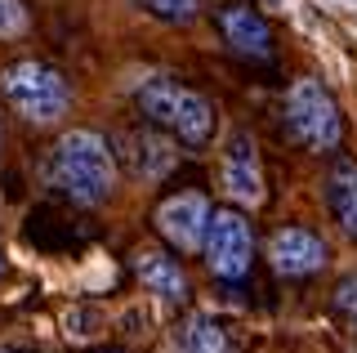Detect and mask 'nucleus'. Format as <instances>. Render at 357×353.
<instances>
[{"mask_svg": "<svg viewBox=\"0 0 357 353\" xmlns=\"http://www.w3.org/2000/svg\"><path fill=\"white\" fill-rule=\"evenodd\" d=\"M250 260H255V237H250V224L237 215V211H215L206 224V264L210 273L223 282H241L250 273Z\"/></svg>", "mask_w": 357, "mask_h": 353, "instance_id": "obj_5", "label": "nucleus"}, {"mask_svg": "<svg viewBox=\"0 0 357 353\" xmlns=\"http://www.w3.org/2000/svg\"><path fill=\"white\" fill-rule=\"evenodd\" d=\"M121 143L130 148V165H134L139 179H161V174L174 165V148L161 135H152V130H130Z\"/></svg>", "mask_w": 357, "mask_h": 353, "instance_id": "obj_12", "label": "nucleus"}, {"mask_svg": "<svg viewBox=\"0 0 357 353\" xmlns=\"http://www.w3.org/2000/svg\"><path fill=\"white\" fill-rule=\"evenodd\" d=\"M178 345H183V353H228V331H223L215 317L197 313V317H188Z\"/></svg>", "mask_w": 357, "mask_h": 353, "instance_id": "obj_13", "label": "nucleus"}, {"mask_svg": "<svg viewBox=\"0 0 357 353\" xmlns=\"http://www.w3.org/2000/svg\"><path fill=\"white\" fill-rule=\"evenodd\" d=\"M206 224H210V206H206L201 193H178V197L156 206V228H161V237L178 250L206 246Z\"/></svg>", "mask_w": 357, "mask_h": 353, "instance_id": "obj_7", "label": "nucleus"}, {"mask_svg": "<svg viewBox=\"0 0 357 353\" xmlns=\"http://www.w3.org/2000/svg\"><path fill=\"white\" fill-rule=\"evenodd\" d=\"M335 304H340L349 317H357V273H353V278H344L340 286H335Z\"/></svg>", "mask_w": 357, "mask_h": 353, "instance_id": "obj_16", "label": "nucleus"}, {"mask_svg": "<svg viewBox=\"0 0 357 353\" xmlns=\"http://www.w3.org/2000/svg\"><path fill=\"white\" fill-rule=\"evenodd\" d=\"M268 260L282 278H308V273L326 269V241L308 228H277L268 241Z\"/></svg>", "mask_w": 357, "mask_h": 353, "instance_id": "obj_8", "label": "nucleus"}, {"mask_svg": "<svg viewBox=\"0 0 357 353\" xmlns=\"http://www.w3.org/2000/svg\"><path fill=\"white\" fill-rule=\"evenodd\" d=\"M134 273H139V282L148 286L152 295H161V300H170V304H183L188 300L183 269H178V260L161 255V250H152V246L134 250Z\"/></svg>", "mask_w": 357, "mask_h": 353, "instance_id": "obj_10", "label": "nucleus"}, {"mask_svg": "<svg viewBox=\"0 0 357 353\" xmlns=\"http://www.w3.org/2000/svg\"><path fill=\"white\" fill-rule=\"evenodd\" d=\"M143 9L152 18H161V23H174V27L197 23V0H143Z\"/></svg>", "mask_w": 357, "mask_h": 353, "instance_id": "obj_14", "label": "nucleus"}, {"mask_svg": "<svg viewBox=\"0 0 357 353\" xmlns=\"http://www.w3.org/2000/svg\"><path fill=\"white\" fill-rule=\"evenodd\" d=\"M219 31L241 59H268L273 54V31H268L264 14L250 5H223L219 9Z\"/></svg>", "mask_w": 357, "mask_h": 353, "instance_id": "obj_9", "label": "nucleus"}, {"mask_svg": "<svg viewBox=\"0 0 357 353\" xmlns=\"http://www.w3.org/2000/svg\"><path fill=\"white\" fill-rule=\"evenodd\" d=\"M98 353H121V349H98Z\"/></svg>", "mask_w": 357, "mask_h": 353, "instance_id": "obj_18", "label": "nucleus"}, {"mask_svg": "<svg viewBox=\"0 0 357 353\" xmlns=\"http://www.w3.org/2000/svg\"><path fill=\"white\" fill-rule=\"evenodd\" d=\"M286 121H290V135L304 143L308 152H335L340 148V107H335L331 90L312 76H299L295 85L286 90Z\"/></svg>", "mask_w": 357, "mask_h": 353, "instance_id": "obj_4", "label": "nucleus"}, {"mask_svg": "<svg viewBox=\"0 0 357 353\" xmlns=\"http://www.w3.org/2000/svg\"><path fill=\"white\" fill-rule=\"evenodd\" d=\"M50 179L63 197L81 206L107 202L116 188V161H112L107 139L94 130H67L50 152Z\"/></svg>", "mask_w": 357, "mask_h": 353, "instance_id": "obj_1", "label": "nucleus"}, {"mask_svg": "<svg viewBox=\"0 0 357 353\" xmlns=\"http://www.w3.org/2000/svg\"><path fill=\"white\" fill-rule=\"evenodd\" d=\"M326 206H331L335 224L357 241V165L349 157H340L326 174Z\"/></svg>", "mask_w": 357, "mask_h": 353, "instance_id": "obj_11", "label": "nucleus"}, {"mask_svg": "<svg viewBox=\"0 0 357 353\" xmlns=\"http://www.w3.org/2000/svg\"><path fill=\"white\" fill-rule=\"evenodd\" d=\"M0 90H5L9 107L31 121V126H50V121H59L67 107H72V85L63 81L59 68H50V63L40 59H18L9 63L5 72H0Z\"/></svg>", "mask_w": 357, "mask_h": 353, "instance_id": "obj_3", "label": "nucleus"}, {"mask_svg": "<svg viewBox=\"0 0 357 353\" xmlns=\"http://www.w3.org/2000/svg\"><path fill=\"white\" fill-rule=\"evenodd\" d=\"M223 188H228L232 202L241 206H259L264 202V165H259V143H255L245 130L228 139L223 148Z\"/></svg>", "mask_w": 357, "mask_h": 353, "instance_id": "obj_6", "label": "nucleus"}, {"mask_svg": "<svg viewBox=\"0 0 357 353\" xmlns=\"http://www.w3.org/2000/svg\"><path fill=\"white\" fill-rule=\"evenodd\" d=\"M0 353H27V349H14V345H0Z\"/></svg>", "mask_w": 357, "mask_h": 353, "instance_id": "obj_17", "label": "nucleus"}, {"mask_svg": "<svg viewBox=\"0 0 357 353\" xmlns=\"http://www.w3.org/2000/svg\"><path fill=\"white\" fill-rule=\"evenodd\" d=\"M22 31H27L22 0H0V36H22Z\"/></svg>", "mask_w": 357, "mask_h": 353, "instance_id": "obj_15", "label": "nucleus"}, {"mask_svg": "<svg viewBox=\"0 0 357 353\" xmlns=\"http://www.w3.org/2000/svg\"><path fill=\"white\" fill-rule=\"evenodd\" d=\"M134 103H139V112L152 121V126L170 130L178 135L183 143H201L210 139V130H215V107L206 103L197 90H188V85H178L174 76H143L139 90H134Z\"/></svg>", "mask_w": 357, "mask_h": 353, "instance_id": "obj_2", "label": "nucleus"}]
</instances>
